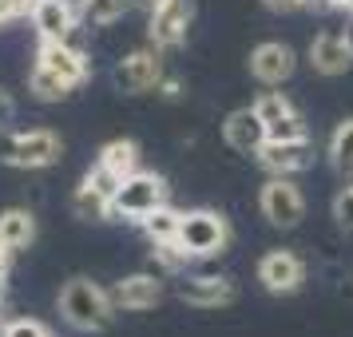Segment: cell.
I'll use <instances>...</instances> for the list:
<instances>
[{"instance_id":"d4e9b609","label":"cell","mask_w":353,"mask_h":337,"mask_svg":"<svg viewBox=\"0 0 353 337\" xmlns=\"http://www.w3.org/2000/svg\"><path fill=\"white\" fill-rule=\"evenodd\" d=\"M266 139H305V123L298 112L282 115V119H274L270 127H266Z\"/></svg>"},{"instance_id":"5bb4252c","label":"cell","mask_w":353,"mask_h":337,"mask_svg":"<svg viewBox=\"0 0 353 337\" xmlns=\"http://www.w3.org/2000/svg\"><path fill=\"white\" fill-rule=\"evenodd\" d=\"M250 72H254V80L274 88V83L290 80V72H294V52H290L286 44H278V40L258 44V48L250 52Z\"/></svg>"},{"instance_id":"8d00e7d4","label":"cell","mask_w":353,"mask_h":337,"mask_svg":"<svg viewBox=\"0 0 353 337\" xmlns=\"http://www.w3.org/2000/svg\"><path fill=\"white\" fill-rule=\"evenodd\" d=\"M305 4H314V8H318V12H325V8H337L334 0H305Z\"/></svg>"},{"instance_id":"484cf974","label":"cell","mask_w":353,"mask_h":337,"mask_svg":"<svg viewBox=\"0 0 353 337\" xmlns=\"http://www.w3.org/2000/svg\"><path fill=\"white\" fill-rule=\"evenodd\" d=\"M155 258H159L163 270H183V266H187V258H191V250L175 238V242H159V246H155Z\"/></svg>"},{"instance_id":"83f0119b","label":"cell","mask_w":353,"mask_h":337,"mask_svg":"<svg viewBox=\"0 0 353 337\" xmlns=\"http://www.w3.org/2000/svg\"><path fill=\"white\" fill-rule=\"evenodd\" d=\"M88 183H92L96 191H103V194H108V198H115V191H119V183H123V178H119V175H112V171H108V167L99 163L96 171L88 175Z\"/></svg>"},{"instance_id":"f35d334b","label":"cell","mask_w":353,"mask_h":337,"mask_svg":"<svg viewBox=\"0 0 353 337\" xmlns=\"http://www.w3.org/2000/svg\"><path fill=\"white\" fill-rule=\"evenodd\" d=\"M345 40H350V48H353V20H350V32H345Z\"/></svg>"},{"instance_id":"f546056e","label":"cell","mask_w":353,"mask_h":337,"mask_svg":"<svg viewBox=\"0 0 353 337\" xmlns=\"http://www.w3.org/2000/svg\"><path fill=\"white\" fill-rule=\"evenodd\" d=\"M12 112H17V108H12V96L0 88V127H4V123H12Z\"/></svg>"},{"instance_id":"ffe728a7","label":"cell","mask_w":353,"mask_h":337,"mask_svg":"<svg viewBox=\"0 0 353 337\" xmlns=\"http://www.w3.org/2000/svg\"><path fill=\"white\" fill-rule=\"evenodd\" d=\"M179 223H183V214L163 203L159 210H151V214L143 218V234L155 242V246H159V242H175L179 238Z\"/></svg>"},{"instance_id":"44dd1931","label":"cell","mask_w":353,"mask_h":337,"mask_svg":"<svg viewBox=\"0 0 353 337\" xmlns=\"http://www.w3.org/2000/svg\"><path fill=\"white\" fill-rule=\"evenodd\" d=\"M131 8V0H80V20L96 24V28H108Z\"/></svg>"},{"instance_id":"30bf717a","label":"cell","mask_w":353,"mask_h":337,"mask_svg":"<svg viewBox=\"0 0 353 337\" xmlns=\"http://www.w3.org/2000/svg\"><path fill=\"white\" fill-rule=\"evenodd\" d=\"M36 64L56 72L60 80H68L72 88H80L88 80V60H83V52H76L68 40H44L40 44V56H36Z\"/></svg>"},{"instance_id":"ac0fdd59","label":"cell","mask_w":353,"mask_h":337,"mask_svg":"<svg viewBox=\"0 0 353 337\" xmlns=\"http://www.w3.org/2000/svg\"><path fill=\"white\" fill-rule=\"evenodd\" d=\"M99 163L112 171V175L128 178L139 171V147L131 143V139H115V143H108L103 151H99Z\"/></svg>"},{"instance_id":"ab89813d","label":"cell","mask_w":353,"mask_h":337,"mask_svg":"<svg viewBox=\"0 0 353 337\" xmlns=\"http://www.w3.org/2000/svg\"><path fill=\"white\" fill-rule=\"evenodd\" d=\"M0 298H4V274H0Z\"/></svg>"},{"instance_id":"d590c367","label":"cell","mask_w":353,"mask_h":337,"mask_svg":"<svg viewBox=\"0 0 353 337\" xmlns=\"http://www.w3.org/2000/svg\"><path fill=\"white\" fill-rule=\"evenodd\" d=\"M159 88H163V96H179V83L175 80H159Z\"/></svg>"},{"instance_id":"1f68e13d","label":"cell","mask_w":353,"mask_h":337,"mask_svg":"<svg viewBox=\"0 0 353 337\" xmlns=\"http://www.w3.org/2000/svg\"><path fill=\"white\" fill-rule=\"evenodd\" d=\"M12 8H17V17H24V12H32L36 8V0H8Z\"/></svg>"},{"instance_id":"74e56055","label":"cell","mask_w":353,"mask_h":337,"mask_svg":"<svg viewBox=\"0 0 353 337\" xmlns=\"http://www.w3.org/2000/svg\"><path fill=\"white\" fill-rule=\"evenodd\" d=\"M337 8H345V12H353V0H334Z\"/></svg>"},{"instance_id":"3957f363","label":"cell","mask_w":353,"mask_h":337,"mask_svg":"<svg viewBox=\"0 0 353 337\" xmlns=\"http://www.w3.org/2000/svg\"><path fill=\"white\" fill-rule=\"evenodd\" d=\"M179 242L191 250V258H210L230 242V226L219 210H187L179 223Z\"/></svg>"},{"instance_id":"8fae6325","label":"cell","mask_w":353,"mask_h":337,"mask_svg":"<svg viewBox=\"0 0 353 337\" xmlns=\"http://www.w3.org/2000/svg\"><path fill=\"white\" fill-rule=\"evenodd\" d=\"M310 64L321 76H345L353 64V48L341 32H321L310 40Z\"/></svg>"},{"instance_id":"7a4b0ae2","label":"cell","mask_w":353,"mask_h":337,"mask_svg":"<svg viewBox=\"0 0 353 337\" xmlns=\"http://www.w3.org/2000/svg\"><path fill=\"white\" fill-rule=\"evenodd\" d=\"M167 203V183L159 175H151V171H135L119 183V191H115L112 207L115 214H123V218H139L143 223L151 210H159Z\"/></svg>"},{"instance_id":"f1b7e54d","label":"cell","mask_w":353,"mask_h":337,"mask_svg":"<svg viewBox=\"0 0 353 337\" xmlns=\"http://www.w3.org/2000/svg\"><path fill=\"white\" fill-rule=\"evenodd\" d=\"M334 214H337V223H341V230H350V234H353V187L337 194Z\"/></svg>"},{"instance_id":"8992f818","label":"cell","mask_w":353,"mask_h":337,"mask_svg":"<svg viewBox=\"0 0 353 337\" xmlns=\"http://www.w3.org/2000/svg\"><path fill=\"white\" fill-rule=\"evenodd\" d=\"M187 28H191V0H163L159 8L151 12V40H155V48L183 44Z\"/></svg>"},{"instance_id":"5b68a950","label":"cell","mask_w":353,"mask_h":337,"mask_svg":"<svg viewBox=\"0 0 353 337\" xmlns=\"http://www.w3.org/2000/svg\"><path fill=\"white\" fill-rule=\"evenodd\" d=\"M258 282L270 294H294L305 282V262L290 250H270L258 262Z\"/></svg>"},{"instance_id":"4dcf8cb0","label":"cell","mask_w":353,"mask_h":337,"mask_svg":"<svg viewBox=\"0 0 353 337\" xmlns=\"http://www.w3.org/2000/svg\"><path fill=\"white\" fill-rule=\"evenodd\" d=\"M305 0H266V8H274V12H294V8H302Z\"/></svg>"},{"instance_id":"d6a6232c","label":"cell","mask_w":353,"mask_h":337,"mask_svg":"<svg viewBox=\"0 0 353 337\" xmlns=\"http://www.w3.org/2000/svg\"><path fill=\"white\" fill-rule=\"evenodd\" d=\"M17 17V8L8 4V0H0V24H8V20Z\"/></svg>"},{"instance_id":"9a60e30c","label":"cell","mask_w":353,"mask_h":337,"mask_svg":"<svg viewBox=\"0 0 353 337\" xmlns=\"http://www.w3.org/2000/svg\"><path fill=\"white\" fill-rule=\"evenodd\" d=\"M32 24L40 40H68L72 28H76V8L68 0H36Z\"/></svg>"},{"instance_id":"4fadbf2b","label":"cell","mask_w":353,"mask_h":337,"mask_svg":"<svg viewBox=\"0 0 353 337\" xmlns=\"http://www.w3.org/2000/svg\"><path fill=\"white\" fill-rule=\"evenodd\" d=\"M60 159V139L52 135V131H28V135H17V143H12V167H48V163Z\"/></svg>"},{"instance_id":"836d02e7","label":"cell","mask_w":353,"mask_h":337,"mask_svg":"<svg viewBox=\"0 0 353 337\" xmlns=\"http://www.w3.org/2000/svg\"><path fill=\"white\" fill-rule=\"evenodd\" d=\"M163 0H131V8H147V12H155Z\"/></svg>"},{"instance_id":"4316f807","label":"cell","mask_w":353,"mask_h":337,"mask_svg":"<svg viewBox=\"0 0 353 337\" xmlns=\"http://www.w3.org/2000/svg\"><path fill=\"white\" fill-rule=\"evenodd\" d=\"M0 337H52V334H48V325H40L32 318H20V321H8Z\"/></svg>"},{"instance_id":"6da1fadb","label":"cell","mask_w":353,"mask_h":337,"mask_svg":"<svg viewBox=\"0 0 353 337\" xmlns=\"http://www.w3.org/2000/svg\"><path fill=\"white\" fill-rule=\"evenodd\" d=\"M112 309H115L112 294H103L92 278H72L60 289V314H64V321L72 329H83V334L103 329L112 321Z\"/></svg>"},{"instance_id":"e575fe53","label":"cell","mask_w":353,"mask_h":337,"mask_svg":"<svg viewBox=\"0 0 353 337\" xmlns=\"http://www.w3.org/2000/svg\"><path fill=\"white\" fill-rule=\"evenodd\" d=\"M8 258H12V250H8V246L0 242V274H8Z\"/></svg>"},{"instance_id":"9c48e42d","label":"cell","mask_w":353,"mask_h":337,"mask_svg":"<svg viewBox=\"0 0 353 337\" xmlns=\"http://www.w3.org/2000/svg\"><path fill=\"white\" fill-rule=\"evenodd\" d=\"M310 155H314L310 139H266L262 151H258L262 167L274 171V175H294V171H305V167H310Z\"/></svg>"},{"instance_id":"603a6c76","label":"cell","mask_w":353,"mask_h":337,"mask_svg":"<svg viewBox=\"0 0 353 337\" xmlns=\"http://www.w3.org/2000/svg\"><path fill=\"white\" fill-rule=\"evenodd\" d=\"M330 155H334V163L341 167V171H353V119H345V123L334 131Z\"/></svg>"},{"instance_id":"ba28073f","label":"cell","mask_w":353,"mask_h":337,"mask_svg":"<svg viewBox=\"0 0 353 337\" xmlns=\"http://www.w3.org/2000/svg\"><path fill=\"white\" fill-rule=\"evenodd\" d=\"M223 135L230 151H239V155H258L262 143H266V119L254 112V108H242V112H230L223 123Z\"/></svg>"},{"instance_id":"7c38bea8","label":"cell","mask_w":353,"mask_h":337,"mask_svg":"<svg viewBox=\"0 0 353 337\" xmlns=\"http://www.w3.org/2000/svg\"><path fill=\"white\" fill-rule=\"evenodd\" d=\"M179 298L187 305H199V309H219V305L234 302V286L226 278H219V274H203V278L179 282Z\"/></svg>"},{"instance_id":"cb8c5ba5","label":"cell","mask_w":353,"mask_h":337,"mask_svg":"<svg viewBox=\"0 0 353 337\" xmlns=\"http://www.w3.org/2000/svg\"><path fill=\"white\" fill-rule=\"evenodd\" d=\"M254 112L266 119V127H270L274 119H282V115H290L294 112V103H290L282 92H266V96H258V103H254Z\"/></svg>"},{"instance_id":"2e32d148","label":"cell","mask_w":353,"mask_h":337,"mask_svg":"<svg viewBox=\"0 0 353 337\" xmlns=\"http://www.w3.org/2000/svg\"><path fill=\"white\" fill-rule=\"evenodd\" d=\"M159 294H163V286L155 274H131V278H123L112 289V305L115 309H151L159 302Z\"/></svg>"},{"instance_id":"d6986e66","label":"cell","mask_w":353,"mask_h":337,"mask_svg":"<svg viewBox=\"0 0 353 337\" xmlns=\"http://www.w3.org/2000/svg\"><path fill=\"white\" fill-rule=\"evenodd\" d=\"M72 210H76V218H92V223H99V218H108V214H115L112 198L103 191H96L88 178H83V187L76 194H72Z\"/></svg>"},{"instance_id":"277c9868","label":"cell","mask_w":353,"mask_h":337,"mask_svg":"<svg viewBox=\"0 0 353 337\" xmlns=\"http://www.w3.org/2000/svg\"><path fill=\"white\" fill-rule=\"evenodd\" d=\"M258 207H262V214H266V223L270 226H282V230H290V226H298L305 218V198L302 191L290 183V178H270L266 187H262V198H258Z\"/></svg>"},{"instance_id":"e0dca14e","label":"cell","mask_w":353,"mask_h":337,"mask_svg":"<svg viewBox=\"0 0 353 337\" xmlns=\"http://www.w3.org/2000/svg\"><path fill=\"white\" fill-rule=\"evenodd\" d=\"M36 234V223H32V214L28 210H4L0 214V242L8 246V250H20V246H28Z\"/></svg>"},{"instance_id":"52a82bcc","label":"cell","mask_w":353,"mask_h":337,"mask_svg":"<svg viewBox=\"0 0 353 337\" xmlns=\"http://www.w3.org/2000/svg\"><path fill=\"white\" fill-rule=\"evenodd\" d=\"M163 80V60L159 52H131V56H123L119 64H115V83L123 88V92H147V88H159Z\"/></svg>"},{"instance_id":"7402d4cb","label":"cell","mask_w":353,"mask_h":337,"mask_svg":"<svg viewBox=\"0 0 353 337\" xmlns=\"http://www.w3.org/2000/svg\"><path fill=\"white\" fill-rule=\"evenodd\" d=\"M28 92H32L36 99H44V103H56V99H64L68 92H72V83L60 80L56 72H48V68H32V76H28Z\"/></svg>"}]
</instances>
